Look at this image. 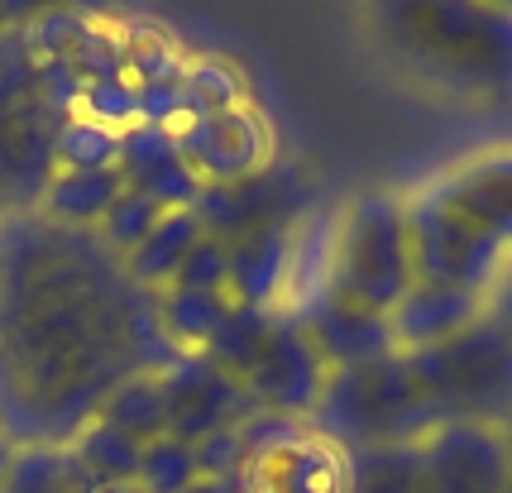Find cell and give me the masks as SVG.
I'll list each match as a JSON object with an SVG mask.
<instances>
[{
    "instance_id": "484cf974",
    "label": "cell",
    "mask_w": 512,
    "mask_h": 493,
    "mask_svg": "<svg viewBox=\"0 0 512 493\" xmlns=\"http://www.w3.org/2000/svg\"><path fill=\"white\" fill-rule=\"evenodd\" d=\"M0 493H82V470L63 446H20Z\"/></svg>"
},
{
    "instance_id": "3957f363",
    "label": "cell",
    "mask_w": 512,
    "mask_h": 493,
    "mask_svg": "<svg viewBox=\"0 0 512 493\" xmlns=\"http://www.w3.org/2000/svg\"><path fill=\"white\" fill-rule=\"evenodd\" d=\"M307 426L340 450H364L393 446V441H422L436 426V412L426 407L422 388L407 369V355L393 350V355L355 364V369H331V383H326L316 412L307 417Z\"/></svg>"
},
{
    "instance_id": "f1b7e54d",
    "label": "cell",
    "mask_w": 512,
    "mask_h": 493,
    "mask_svg": "<svg viewBox=\"0 0 512 493\" xmlns=\"http://www.w3.org/2000/svg\"><path fill=\"white\" fill-rule=\"evenodd\" d=\"M158 221H163V206H158V202L139 197V192H120V197L111 202V211L101 216V225H96L91 235L111 249L115 259H125L130 249L144 245V235H149Z\"/></svg>"
},
{
    "instance_id": "d590c367",
    "label": "cell",
    "mask_w": 512,
    "mask_h": 493,
    "mask_svg": "<svg viewBox=\"0 0 512 493\" xmlns=\"http://www.w3.org/2000/svg\"><path fill=\"white\" fill-rule=\"evenodd\" d=\"M508 493H512V489H508Z\"/></svg>"
},
{
    "instance_id": "8992f818",
    "label": "cell",
    "mask_w": 512,
    "mask_h": 493,
    "mask_svg": "<svg viewBox=\"0 0 512 493\" xmlns=\"http://www.w3.org/2000/svg\"><path fill=\"white\" fill-rule=\"evenodd\" d=\"M407 206V245H412V269L417 283L460 292H489L498 269L508 264V249L493 235H484L474 221H465L455 206L426 182L422 192L402 197Z\"/></svg>"
},
{
    "instance_id": "e0dca14e",
    "label": "cell",
    "mask_w": 512,
    "mask_h": 493,
    "mask_svg": "<svg viewBox=\"0 0 512 493\" xmlns=\"http://www.w3.org/2000/svg\"><path fill=\"white\" fill-rule=\"evenodd\" d=\"M479 316H484V297H479V292L417 283V288L388 312V326H393V345H398L402 355H412V350H436V345L455 340L460 331H469Z\"/></svg>"
},
{
    "instance_id": "4dcf8cb0",
    "label": "cell",
    "mask_w": 512,
    "mask_h": 493,
    "mask_svg": "<svg viewBox=\"0 0 512 493\" xmlns=\"http://www.w3.org/2000/svg\"><path fill=\"white\" fill-rule=\"evenodd\" d=\"M192 455H197L201 479H240V470H245V431L240 426L216 431V436L197 441Z\"/></svg>"
},
{
    "instance_id": "52a82bcc",
    "label": "cell",
    "mask_w": 512,
    "mask_h": 493,
    "mask_svg": "<svg viewBox=\"0 0 512 493\" xmlns=\"http://www.w3.org/2000/svg\"><path fill=\"white\" fill-rule=\"evenodd\" d=\"M240 493H350V450L292 417L254 412L245 426Z\"/></svg>"
},
{
    "instance_id": "7c38bea8",
    "label": "cell",
    "mask_w": 512,
    "mask_h": 493,
    "mask_svg": "<svg viewBox=\"0 0 512 493\" xmlns=\"http://www.w3.org/2000/svg\"><path fill=\"white\" fill-rule=\"evenodd\" d=\"M63 111H53L39 91H29L0 115V202L10 211H34L53 178V139Z\"/></svg>"
},
{
    "instance_id": "277c9868",
    "label": "cell",
    "mask_w": 512,
    "mask_h": 493,
    "mask_svg": "<svg viewBox=\"0 0 512 493\" xmlns=\"http://www.w3.org/2000/svg\"><path fill=\"white\" fill-rule=\"evenodd\" d=\"M412 288H417V269L407 245V206L398 192H359L345 206H335L326 292L388 316Z\"/></svg>"
},
{
    "instance_id": "5b68a950",
    "label": "cell",
    "mask_w": 512,
    "mask_h": 493,
    "mask_svg": "<svg viewBox=\"0 0 512 493\" xmlns=\"http://www.w3.org/2000/svg\"><path fill=\"white\" fill-rule=\"evenodd\" d=\"M407 369L436 422L503 426L512 417V336L489 316L436 350H412Z\"/></svg>"
},
{
    "instance_id": "2e32d148",
    "label": "cell",
    "mask_w": 512,
    "mask_h": 493,
    "mask_svg": "<svg viewBox=\"0 0 512 493\" xmlns=\"http://www.w3.org/2000/svg\"><path fill=\"white\" fill-rule=\"evenodd\" d=\"M297 221V216H292ZM292 221H264L230 240V283L225 292L240 307H283L288 292V259H292Z\"/></svg>"
},
{
    "instance_id": "ac0fdd59",
    "label": "cell",
    "mask_w": 512,
    "mask_h": 493,
    "mask_svg": "<svg viewBox=\"0 0 512 493\" xmlns=\"http://www.w3.org/2000/svg\"><path fill=\"white\" fill-rule=\"evenodd\" d=\"M201 235V221L192 216V211H163V221L144 235V245L130 249L120 264H125V278H130L139 292H163L178 283L182 273V259L192 254V245H197Z\"/></svg>"
},
{
    "instance_id": "83f0119b",
    "label": "cell",
    "mask_w": 512,
    "mask_h": 493,
    "mask_svg": "<svg viewBox=\"0 0 512 493\" xmlns=\"http://www.w3.org/2000/svg\"><path fill=\"white\" fill-rule=\"evenodd\" d=\"M201 479L197 455L187 441L178 436H158L139 450V465H134V493H187Z\"/></svg>"
},
{
    "instance_id": "1f68e13d",
    "label": "cell",
    "mask_w": 512,
    "mask_h": 493,
    "mask_svg": "<svg viewBox=\"0 0 512 493\" xmlns=\"http://www.w3.org/2000/svg\"><path fill=\"white\" fill-rule=\"evenodd\" d=\"M484 316L512 336V254H508V264L498 269V278L489 283V292H484Z\"/></svg>"
},
{
    "instance_id": "9c48e42d",
    "label": "cell",
    "mask_w": 512,
    "mask_h": 493,
    "mask_svg": "<svg viewBox=\"0 0 512 493\" xmlns=\"http://www.w3.org/2000/svg\"><path fill=\"white\" fill-rule=\"evenodd\" d=\"M331 383V364L326 355L312 345V336L302 331V321L288 312H278L273 340H268L264 359L254 364V374L245 379V393L254 412L268 417H292V422H307L321 403Z\"/></svg>"
},
{
    "instance_id": "6da1fadb",
    "label": "cell",
    "mask_w": 512,
    "mask_h": 493,
    "mask_svg": "<svg viewBox=\"0 0 512 493\" xmlns=\"http://www.w3.org/2000/svg\"><path fill=\"white\" fill-rule=\"evenodd\" d=\"M178 359L149 292L91 230L34 211L0 221V436L67 446L120 379Z\"/></svg>"
},
{
    "instance_id": "603a6c76",
    "label": "cell",
    "mask_w": 512,
    "mask_h": 493,
    "mask_svg": "<svg viewBox=\"0 0 512 493\" xmlns=\"http://www.w3.org/2000/svg\"><path fill=\"white\" fill-rule=\"evenodd\" d=\"M350 493H426L417 441L350 450Z\"/></svg>"
},
{
    "instance_id": "4fadbf2b",
    "label": "cell",
    "mask_w": 512,
    "mask_h": 493,
    "mask_svg": "<svg viewBox=\"0 0 512 493\" xmlns=\"http://www.w3.org/2000/svg\"><path fill=\"white\" fill-rule=\"evenodd\" d=\"M302 321V331L312 336V345L326 355L331 369H355V364H369V359L393 355V326L388 316L369 312V307H355L335 292H321L316 302H307L302 312H292Z\"/></svg>"
},
{
    "instance_id": "d4e9b609",
    "label": "cell",
    "mask_w": 512,
    "mask_h": 493,
    "mask_svg": "<svg viewBox=\"0 0 512 493\" xmlns=\"http://www.w3.org/2000/svg\"><path fill=\"white\" fill-rule=\"evenodd\" d=\"M182 115H211L235 111L249 101V87L240 68H230L221 58H187L182 63Z\"/></svg>"
},
{
    "instance_id": "8fae6325",
    "label": "cell",
    "mask_w": 512,
    "mask_h": 493,
    "mask_svg": "<svg viewBox=\"0 0 512 493\" xmlns=\"http://www.w3.org/2000/svg\"><path fill=\"white\" fill-rule=\"evenodd\" d=\"M163 398H168V436H178L187 446L230 426H245L254 417L245 383L225 379L201 355H182L178 364L163 369Z\"/></svg>"
},
{
    "instance_id": "ffe728a7",
    "label": "cell",
    "mask_w": 512,
    "mask_h": 493,
    "mask_svg": "<svg viewBox=\"0 0 512 493\" xmlns=\"http://www.w3.org/2000/svg\"><path fill=\"white\" fill-rule=\"evenodd\" d=\"M149 302H154L158 331L182 355H201L211 345V336L221 331V321L235 312L230 292H201V288H163Z\"/></svg>"
},
{
    "instance_id": "44dd1931",
    "label": "cell",
    "mask_w": 512,
    "mask_h": 493,
    "mask_svg": "<svg viewBox=\"0 0 512 493\" xmlns=\"http://www.w3.org/2000/svg\"><path fill=\"white\" fill-rule=\"evenodd\" d=\"M96 422H111L115 431L134 436L139 446H149L158 436H168V398H163V374L139 369L130 379H120L106 393V403L96 407Z\"/></svg>"
},
{
    "instance_id": "d6a6232c",
    "label": "cell",
    "mask_w": 512,
    "mask_h": 493,
    "mask_svg": "<svg viewBox=\"0 0 512 493\" xmlns=\"http://www.w3.org/2000/svg\"><path fill=\"white\" fill-rule=\"evenodd\" d=\"M15 441H10V436H0V484H5V470H10V460H15Z\"/></svg>"
},
{
    "instance_id": "9a60e30c",
    "label": "cell",
    "mask_w": 512,
    "mask_h": 493,
    "mask_svg": "<svg viewBox=\"0 0 512 493\" xmlns=\"http://www.w3.org/2000/svg\"><path fill=\"white\" fill-rule=\"evenodd\" d=\"M465 221H474L484 235H493L498 245L512 254V149L498 154H479L450 168L431 182Z\"/></svg>"
},
{
    "instance_id": "cb8c5ba5",
    "label": "cell",
    "mask_w": 512,
    "mask_h": 493,
    "mask_svg": "<svg viewBox=\"0 0 512 493\" xmlns=\"http://www.w3.org/2000/svg\"><path fill=\"white\" fill-rule=\"evenodd\" d=\"M63 450L72 455V465L87 474L91 484H134V465H139V450L144 446L134 436H125V431H115L111 422L91 417Z\"/></svg>"
},
{
    "instance_id": "4316f807",
    "label": "cell",
    "mask_w": 512,
    "mask_h": 493,
    "mask_svg": "<svg viewBox=\"0 0 512 493\" xmlns=\"http://www.w3.org/2000/svg\"><path fill=\"white\" fill-rule=\"evenodd\" d=\"M120 158V135L82 120V115H63L58 139H53V173H96V168H115Z\"/></svg>"
},
{
    "instance_id": "5bb4252c",
    "label": "cell",
    "mask_w": 512,
    "mask_h": 493,
    "mask_svg": "<svg viewBox=\"0 0 512 493\" xmlns=\"http://www.w3.org/2000/svg\"><path fill=\"white\" fill-rule=\"evenodd\" d=\"M115 173L125 182V192H139V197L158 202L163 211H187L201 192V182L192 178L187 158L178 154L173 130H158V125H139L130 135H120Z\"/></svg>"
},
{
    "instance_id": "d6986e66",
    "label": "cell",
    "mask_w": 512,
    "mask_h": 493,
    "mask_svg": "<svg viewBox=\"0 0 512 493\" xmlns=\"http://www.w3.org/2000/svg\"><path fill=\"white\" fill-rule=\"evenodd\" d=\"M125 192V182L115 168H96V173H53L48 187L34 202V216L63 225V230H96L111 202Z\"/></svg>"
},
{
    "instance_id": "7a4b0ae2",
    "label": "cell",
    "mask_w": 512,
    "mask_h": 493,
    "mask_svg": "<svg viewBox=\"0 0 512 493\" xmlns=\"http://www.w3.org/2000/svg\"><path fill=\"white\" fill-rule=\"evenodd\" d=\"M374 44L417 72L422 82L474 96L503 101L512 96V10L503 5H465V0H407L369 10Z\"/></svg>"
},
{
    "instance_id": "e575fe53",
    "label": "cell",
    "mask_w": 512,
    "mask_h": 493,
    "mask_svg": "<svg viewBox=\"0 0 512 493\" xmlns=\"http://www.w3.org/2000/svg\"><path fill=\"white\" fill-rule=\"evenodd\" d=\"M5 216H10V206H5V202H0V221H5Z\"/></svg>"
},
{
    "instance_id": "7402d4cb",
    "label": "cell",
    "mask_w": 512,
    "mask_h": 493,
    "mask_svg": "<svg viewBox=\"0 0 512 493\" xmlns=\"http://www.w3.org/2000/svg\"><path fill=\"white\" fill-rule=\"evenodd\" d=\"M273 326H278V312H268V307H240L235 302V312L221 321V331L211 336V345L201 350L206 364H216L225 379L245 383L254 374V364L264 359L268 340H273Z\"/></svg>"
},
{
    "instance_id": "ba28073f",
    "label": "cell",
    "mask_w": 512,
    "mask_h": 493,
    "mask_svg": "<svg viewBox=\"0 0 512 493\" xmlns=\"http://www.w3.org/2000/svg\"><path fill=\"white\" fill-rule=\"evenodd\" d=\"M173 139L201 187H235V182L264 178L278 154V135L254 101L235 111L182 115L173 125Z\"/></svg>"
},
{
    "instance_id": "f546056e",
    "label": "cell",
    "mask_w": 512,
    "mask_h": 493,
    "mask_svg": "<svg viewBox=\"0 0 512 493\" xmlns=\"http://www.w3.org/2000/svg\"><path fill=\"white\" fill-rule=\"evenodd\" d=\"M230 283V245L216 235H201L192 254L182 259V273L173 288H201V292H225Z\"/></svg>"
},
{
    "instance_id": "836d02e7",
    "label": "cell",
    "mask_w": 512,
    "mask_h": 493,
    "mask_svg": "<svg viewBox=\"0 0 512 493\" xmlns=\"http://www.w3.org/2000/svg\"><path fill=\"white\" fill-rule=\"evenodd\" d=\"M503 441H508V450H512V417L503 422Z\"/></svg>"
},
{
    "instance_id": "30bf717a",
    "label": "cell",
    "mask_w": 512,
    "mask_h": 493,
    "mask_svg": "<svg viewBox=\"0 0 512 493\" xmlns=\"http://www.w3.org/2000/svg\"><path fill=\"white\" fill-rule=\"evenodd\" d=\"M426 493H508L512 450L503 426L489 422H436L422 441Z\"/></svg>"
}]
</instances>
